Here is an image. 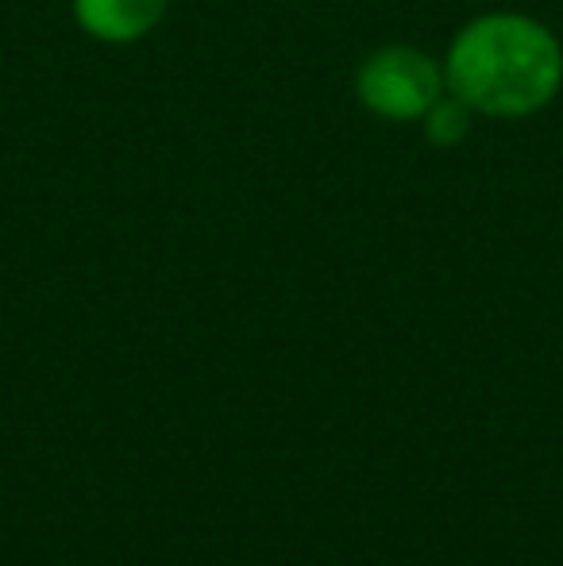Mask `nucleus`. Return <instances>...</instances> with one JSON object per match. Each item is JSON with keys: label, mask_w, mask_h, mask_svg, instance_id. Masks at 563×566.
<instances>
[{"label": "nucleus", "mask_w": 563, "mask_h": 566, "mask_svg": "<svg viewBox=\"0 0 563 566\" xmlns=\"http://www.w3.org/2000/svg\"><path fill=\"white\" fill-rule=\"evenodd\" d=\"M170 12V0H70V15L105 46L143 43Z\"/></svg>", "instance_id": "obj_3"}, {"label": "nucleus", "mask_w": 563, "mask_h": 566, "mask_svg": "<svg viewBox=\"0 0 563 566\" xmlns=\"http://www.w3.org/2000/svg\"><path fill=\"white\" fill-rule=\"evenodd\" d=\"M448 93L444 62L414 43H386L355 70V97L371 116L390 124H421V116Z\"/></svg>", "instance_id": "obj_2"}, {"label": "nucleus", "mask_w": 563, "mask_h": 566, "mask_svg": "<svg viewBox=\"0 0 563 566\" xmlns=\"http://www.w3.org/2000/svg\"><path fill=\"white\" fill-rule=\"evenodd\" d=\"M471 127H475V113L459 97H451V93H444V97L421 116L425 143H432V147H444V150L467 143Z\"/></svg>", "instance_id": "obj_4"}, {"label": "nucleus", "mask_w": 563, "mask_h": 566, "mask_svg": "<svg viewBox=\"0 0 563 566\" xmlns=\"http://www.w3.org/2000/svg\"><path fill=\"white\" fill-rule=\"evenodd\" d=\"M444 82L475 116L529 119L563 90V43L529 12H482L451 35Z\"/></svg>", "instance_id": "obj_1"}]
</instances>
